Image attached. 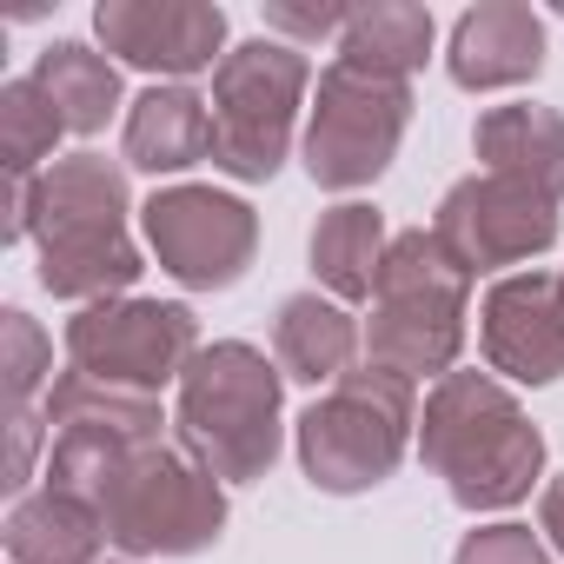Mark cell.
Masks as SVG:
<instances>
[{
  "label": "cell",
  "instance_id": "6da1fadb",
  "mask_svg": "<svg viewBox=\"0 0 564 564\" xmlns=\"http://www.w3.org/2000/svg\"><path fill=\"white\" fill-rule=\"evenodd\" d=\"M28 232H41V286L61 300L120 293L140 279V252L127 239V180L100 153L54 160L34 180Z\"/></svg>",
  "mask_w": 564,
  "mask_h": 564
},
{
  "label": "cell",
  "instance_id": "7a4b0ae2",
  "mask_svg": "<svg viewBox=\"0 0 564 564\" xmlns=\"http://www.w3.org/2000/svg\"><path fill=\"white\" fill-rule=\"evenodd\" d=\"M425 458L465 511H498L531 491L544 465V438L491 379L445 372L438 392L425 399Z\"/></svg>",
  "mask_w": 564,
  "mask_h": 564
},
{
  "label": "cell",
  "instance_id": "3957f363",
  "mask_svg": "<svg viewBox=\"0 0 564 564\" xmlns=\"http://www.w3.org/2000/svg\"><path fill=\"white\" fill-rule=\"evenodd\" d=\"M465 265L438 246V232H405L386 246L379 286H372V366L399 372H445L465 339Z\"/></svg>",
  "mask_w": 564,
  "mask_h": 564
},
{
  "label": "cell",
  "instance_id": "277c9868",
  "mask_svg": "<svg viewBox=\"0 0 564 564\" xmlns=\"http://www.w3.org/2000/svg\"><path fill=\"white\" fill-rule=\"evenodd\" d=\"M80 498L100 511V524L120 551H199L226 524V498H219L213 471L166 445L120 452Z\"/></svg>",
  "mask_w": 564,
  "mask_h": 564
},
{
  "label": "cell",
  "instance_id": "5b68a950",
  "mask_svg": "<svg viewBox=\"0 0 564 564\" xmlns=\"http://www.w3.org/2000/svg\"><path fill=\"white\" fill-rule=\"evenodd\" d=\"M180 432L213 478H259L279 452V372L252 346L193 352L180 379Z\"/></svg>",
  "mask_w": 564,
  "mask_h": 564
},
{
  "label": "cell",
  "instance_id": "8992f818",
  "mask_svg": "<svg viewBox=\"0 0 564 564\" xmlns=\"http://www.w3.org/2000/svg\"><path fill=\"white\" fill-rule=\"evenodd\" d=\"M306 54L286 41H246L213 74V166L232 180H272L293 147V113L306 100Z\"/></svg>",
  "mask_w": 564,
  "mask_h": 564
},
{
  "label": "cell",
  "instance_id": "52a82bcc",
  "mask_svg": "<svg viewBox=\"0 0 564 564\" xmlns=\"http://www.w3.org/2000/svg\"><path fill=\"white\" fill-rule=\"evenodd\" d=\"M412 425V386L399 372H346L306 419H300V458L319 491H366L392 478Z\"/></svg>",
  "mask_w": 564,
  "mask_h": 564
},
{
  "label": "cell",
  "instance_id": "ba28073f",
  "mask_svg": "<svg viewBox=\"0 0 564 564\" xmlns=\"http://www.w3.org/2000/svg\"><path fill=\"white\" fill-rule=\"evenodd\" d=\"M412 120V94L405 80H379L359 67H326L319 74V100H313V127H306V166L319 186L352 193L366 180H379L405 140Z\"/></svg>",
  "mask_w": 564,
  "mask_h": 564
},
{
  "label": "cell",
  "instance_id": "9c48e42d",
  "mask_svg": "<svg viewBox=\"0 0 564 564\" xmlns=\"http://www.w3.org/2000/svg\"><path fill=\"white\" fill-rule=\"evenodd\" d=\"M74 372L113 386V392H153L166 379H186L193 366V313L160 306V300H120V306H87L67 326Z\"/></svg>",
  "mask_w": 564,
  "mask_h": 564
},
{
  "label": "cell",
  "instance_id": "30bf717a",
  "mask_svg": "<svg viewBox=\"0 0 564 564\" xmlns=\"http://www.w3.org/2000/svg\"><path fill=\"white\" fill-rule=\"evenodd\" d=\"M432 232L465 272L518 265V259H531V252H544L557 239V199L544 186H524V180H505V173H478V180L445 193Z\"/></svg>",
  "mask_w": 564,
  "mask_h": 564
},
{
  "label": "cell",
  "instance_id": "8fae6325",
  "mask_svg": "<svg viewBox=\"0 0 564 564\" xmlns=\"http://www.w3.org/2000/svg\"><path fill=\"white\" fill-rule=\"evenodd\" d=\"M147 239L160 252V265L180 286H232L252 265L259 246V219L246 199H226L213 186H173L147 199Z\"/></svg>",
  "mask_w": 564,
  "mask_h": 564
},
{
  "label": "cell",
  "instance_id": "7c38bea8",
  "mask_svg": "<svg viewBox=\"0 0 564 564\" xmlns=\"http://www.w3.org/2000/svg\"><path fill=\"white\" fill-rule=\"evenodd\" d=\"M94 28H100L107 54H120L127 67H147V74H173V80L206 74L213 54L226 47V14L206 8V0H100Z\"/></svg>",
  "mask_w": 564,
  "mask_h": 564
},
{
  "label": "cell",
  "instance_id": "4fadbf2b",
  "mask_svg": "<svg viewBox=\"0 0 564 564\" xmlns=\"http://www.w3.org/2000/svg\"><path fill=\"white\" fill-rule=\"evenodd\" d=\"M485 359L524 386H544L564 372V300L557 279L544 272H518L498 279L485 300Z\"/></svg>",
  "mask_w": 564,
  "mask_h": 564
},
{
  "label": "cell",
  "instance_id": "5bb4252c",
  "mask_svg": "<svg viewBox=\"0 0 564 564\" xmlns=\"http://www.w3.org/2000/svg\"><path fill=\"white\" fill-rule=\"evenodd\" d=\"M445 67H452V80L465 94L538 80V67H544V21L524 8V0H478V8L452 28Z\"/></svg>",
  "mask_w": 564,
  "mask_h": 564
},
{
  "label": "cell",
  "instance_id": "9a60e30c",
  "mask_svg": "<svg viewBox=\"0 0 564 564\" xmlns=\"http://www.w3.org/2000/svg\"><path fill=\"white\" fill-rule=\"evenodd\" d=\"M127 160L140 173H180L213 160V113L186 87H153L127 113Z\"/></svg>",
  "mask_w": 564,
  "mask_h": 564
},
{
  "label": "cell",
  "instance_id": "2e32d148",
  "mask_svg": "<svg viewBox=\"0 0 564 564\" xmlns=\"http://www.w3.org/2000/svg\"><path fill=\"white\" fill-rule=\"evenodd\" d=\"M478 160L485 173L544 186L557 199L564 193V120L551 107H491L478 120Z\"/></svg>",
  "mask_w": 564,
  "mask_h": 564
},
{
  "label": "cell",
  "instance_id": "e0dca14e",
  "mask_svg": "<svg viewBox=\"0 0 564 564\" xmlns=\"http://www.w3.org/2000/svg\"><path fill=\"white\" fill-rule=\"evenodd\" d=\"M100 511L61 485H47L41 498H21L8 518V551L14 564H94L100 551Z\"/></svg>",
  "mask_w": 564,
  "mask_h": 564
},
{
  "label": "cell",
  "instance_id": "ac0fdd59",
  "mask_svg": "<svg viewBox=\"0 0 564 564\" xmlns=\"http://www.w3.org/2000/svg\"><path fill=\"white\" fill-rule=\"evenodd\" d=\"M425 54H432V14L425 8L372 0V8L346 14V34H339V61L346 67L379 74V80H405L412 67H425Z\"/></svg>",
  "mask_w": 564,
  "mask_h": 564
},
{
  "label": "cell",
  "instance_id": "d6986e66",
  "mask_svg": "<svg viewBox=\"0 0 564 564\" xmlns=\"http://www.w3.org/2000/svg\"><path fill=\"white\" fill-rule=\"evenodd\" d=\"M272 339H279V366H286L293 379H306V386L346 379V366H352V352H359V333H352L346 306L313 300V293H300V300L279 306Z\"/></svg>",
  "mask_w": 564,
  "mask_h": 564
},
{
  "label": "cell",
  "instance_id": "ffe728a7",
  "mask_svg": "<svg viewBox=\"0 0 564 564\" xmlns=\"http://www.w3.org/2000/svg\"><path fill=\"white\" fill-rule=\"evenodd\" d=\"M34 80H41V94L54 100V113H61L67 133H100V127L113 120V107H120V74H113V61L94 54V47H80V41L47 47L41 67H34Z\"/></svg>",
  "mask_w": 564,
  "mask_h": 564
},
{
  "label": "cell",
  "instance_id": "44dd1931",
  "mask_svg": "<svg viewBox=\"0 0 564 564\" xmlns=\"http://www.w3.org/2000/svg\"><path fill=\"white\" fill-rule=\"evenodd\" d=\"M313 265L339 300H372L386 265V226L372 206H333L313 232Z\"/></svg>",
  "mask_w": 564,
  "mask_h": 564
},
{
  "label": "cell",
  "instance_id": "7402d4cb",
  "mask_svg": "<svg viewBox=\"0 0 564 564\" xmlns=\"http://www.w3.org/2000/svg\"><path fill=\"white\" fill-rule=\"evenodd\" d=\"M61 133L67 127H61L54 100L41 94V80H8L0 87V153H8V180H28L54 153Z\"/></svg>",
  "mask_w": 564,
  "mask_h": 564
},
{
  "label": "cell",
  "instance_id": "603a6c76",
  "mask_svg": "<svg viewBox=\"0 0 564 564\" xmlns=\"http://www.w3.org/2000/svg\"><path fill=\"white\" fill-rule=\"evenodd\" d=\"M458 564H551V557L524 524H491V531H471L458 544Z\"/></svg>",
  "mask_w": 564,
  "mask_h": 564
},
{
  "label": "cell",
  "instance_id": "cb8c5ba5",
  "mask_svg": "<svg viewBox=\"0 0 564 564\" xmlns=\"http://www.w3.org/2000/svg\"><path fill=\"white\" fill-rule=\"evenodd\" d=\"M41 366H47V339L34 333L28 313H8V399L14 405L41 386Z\"/></svg>",
  "mask_w": 564,
  "mask_h": 564
},
{
  "label": "cell",
  "instance_id": "d4e9b609",
  "mask_svg": "<svg viewBox=\"0 0 564 564\" xmlns=\"http://www.w3.org/2000/svg\"><path fill=\"white\" fill-rule=\"evenodd\" d=\"M346 14L352 8H265V28L300 34V41H319V34H346Z\"/></svg>",
  "mask_w": 564,
  "mask_h": 564
},
{
  "label": "cell",
  "instance_id": "484cf974",
  "mask_svg": "<svg viewBox=\"0 0 564 564\" xmlns=\"http://www.w3.org/2000/svg\"><path fill=\"white\" fill-rule=\"evenodd\" d=\"M28 458H34V419H28V412H14V465H8V485H21V478H28Z\"/></svg>",
  "mask_w": 564,
  "mask_h": 564
},
{
  "label": "cell",
  "instance_id": "4316f807",
  "mask_svg": "<svg viewBox=\"0 0 564 564\" xmlns=\"http://www.w3.org/2000/svg\"><path fill=\"white\" fill-rule=\"evenodd\" d=\"M544 531H551V544L564 551V478L544 491Z\"/></svg>",
  "mask_w": 564,
  "mask_h": 564
},
{
  "label": "cell",
  "instance_id": "83f0119b",
  "mask_svg": "<svg viewBox=\"0 0 564 564\" xmlns=\"http://www.w3.org/2000/svg\"><path fill=\"white\" fill-rule=\"evenodd\" d=\"M557 300H564V279H557Z\"/></svg>",
  "mask_w": 564,
  "mask_h": 564
}]
</instances>
